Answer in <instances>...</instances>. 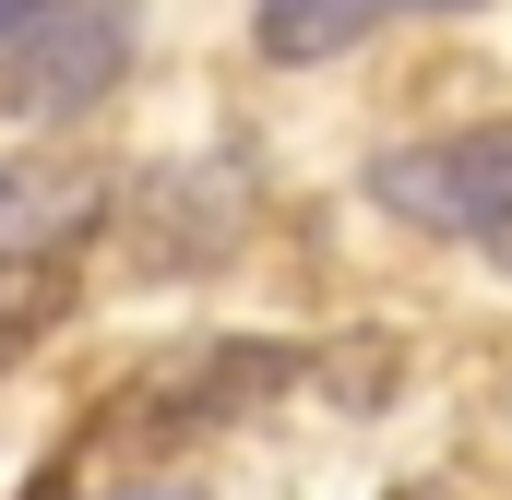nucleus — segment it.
<instances>
[{
    "instance_id": "obj_6",
    "label": "nucleus",
    "mask_w": 512,
    "mask_h": 500,
    "mask_svg": "<svg viewBox=\"0 0 512 500\" xmlns=\"http://www.w3.org/2000/svg\"><path fill=\"white\" fill-rule=\"evenodd\" d=\"M84 298V262L72 250H36V262H0V358H24L60 310Z\"/></svg>"
},
{
    "instance_id": "obj_8",
    "label": "nucleus",
    "mask_w": 512,
    "mask_h": 500,
    "mask_svg": "<svg viewBox=\"0 0 512 500\" xmlns=\"http://www.w3.org/2000/svg\"><path fill=\"white\" fill-rule=\"evenodd\" d=\"M36 12H48V0H0V36H24V24H36Z\"/></svg>"
},
{
    "instance_id": "obj_3",
    "label": "nucleus",
    "mask_w": 512,
    "mask_h": 500,
    "mask_svg": "<svg viewBox=\"0 0 512 500\" xmlns=\"http://www.w3.org/2000/svg\"><path fill=\"white\" fill-rule=\"evenodd\" d=\"M298 381V346H262V334H227V346H203L191 370H167V381H143L120 405V429H215V417H239V405H262V393H286Z\"/></svg>"
},
{
    "instance_id": "obj_5",
    "label": "nucleus",
    "mask_w": 512,
    "mask_h": 500,
    "mask_svg": "<svg viewBox=\"0 0 512 500\" xmlns=\"http://www.w3.org/2000/svg\"><path fill=\"white\" fill-rule=\"evenodd\" d=\"M417 12H465V0H262V12H251V36H262V60L310 72V60H346L358 36L417 24Z\"/></svg>"
},
{
    "instance_id": "obj_1",
    "label": "nucleus",
    "mask_w": 512,
    "mask_h": 500,
    "mask_svg": "<svg viewBox=\"0 0 512 500\" xmlns=\"http://www.w3.org/2000/svg\"><path fill=\"white\" fill-rule=\"evenodd\" d=\"M370 203L417 239H512V120H465L370 155Z\"/></svg>"
},
{
    "instance_id": "obj_7",
    "label": "nucleus",
    "mask_w": 512,
    "mask_h": 500,
    "mask_svg": "<svg viewBox=\"0 0 512 500\" xmlns=\"http://www.w3.org/2000/svg\"><path fill=\"white\" fill-rule=\"evenodd\" d=\"M108 500H203V489H179V477H131V489H108Z\"/></svg>"
},
{
    "instance_id": "obj_4",
    "label": "nucleus",
    "mask_w": 512,
    "mask_h": 500,
    "mask_svg": "<svg viewBox=\"0 0 512 500\" xmlns=\"http://www.w3.org/2000/svg\"><path fill=\"white\" fill-rule=\"evenodd\" d=\"M96 167L72 155H0V262H36V250H72L96 227Z\"/></svg>"
},
{
    "instance_id": "obj_2",
    "label": "nucleus",
    "mask_w": 512,
    "mask_h": 500,
    "mask_svg": "<svg viewBox=\"0 0 512 500\" xmlns=\"http://www.w3.org/2000/svg\"><path fill=\"white\" fill-rule=\"evenodd\" d=\"M131 72V0H48L24 36H0V108L12 120H72Z\"/></svg>"
}]
</instances>
